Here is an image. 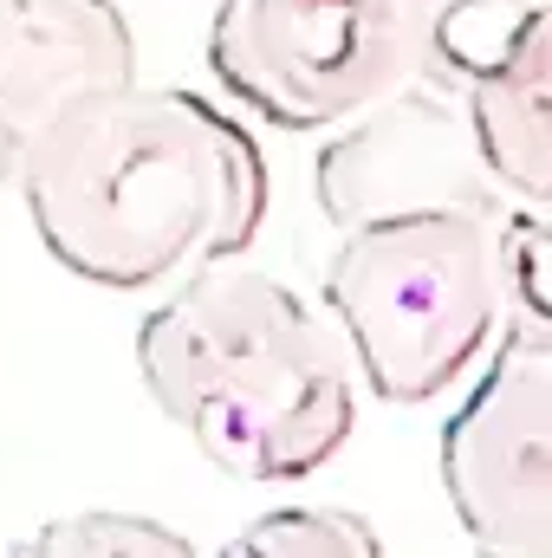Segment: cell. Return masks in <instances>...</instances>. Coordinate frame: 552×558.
Listing matches in <instances>:
<instances>
[{
	"label": "cell",
	"mask_w": 552,
	"mask_h": 558,
	"mask_svg": "<svg viewBox=\"0 0 552 558\" xmlns=\"http://www.w3.org/2000/svg\"><path fill=\"white\" fill-rule=\"evenodd\" d=\"M39 247L85 286L149 292L254 247L274 175L248 124L182 85H118L65 111L13 175Z\"/></svg>",
	"instance_id": "1"
},
{
	"label": "cell",
	"mask_w": 552,
	"mask_h": 558,
	"mask_svg": "<svg viewBox=\"0 0 552 558\" xmlns=\"http://www.w3.org/2000/svg\"><path fill=\"white\" fill-rule=\"evenodd\" d=\"M143 390L202 461L235 481L286 487L319 474L358 422L345 338L267 274L202 267L137 331Z\"/></svg>",
	"instance_id": "2"
},
{
	"label": "cell",
	"mask_w": 552,
	"mask_h": 558,
	"mask_svg": "<svg viewBox=\"0 0 552 558\" xmlns=\"http://www.w3.org/2000/svg\"><path fill=\"white\" fill-rule=\"evenodd\" d=\"M514 215V208H507ZM507 215H397L338 234L325 305L351 371L384 403H429L475 371L507 312Z\"/></svg>",
	"instance_id": "3"
},
{
	"label": "cell",
	"mask_w": 552,
	"mask_h": 558,
	"mask_svg": "<svg viewBox=\"0 0 552 558\" xmlns=\"http://www.w3.org/2000/svg\"><path fill=\"white\" fill-rule=\"evenodd\" d=\"M208 65L274 131H332L422 78L416 0H221Z\"/></svg>",
	"instance_id": "4"
},
{
	"label": "cell",
	"mask_w": 552,
	"mask_h": 558,
	"mask_svg": "<svg viewBox=\"0 0 552 558\" xmlns=\"http://www.w3.org/2000/svg\"><path fill=\"white\" fill-rule=\"evenodd\" d=\"M442 487L481 558H552V325L501 331L442 428Z\"/></svg>",
	"instance_id": "5"
},
{
	"label": "cell",
	"mask_w": 552,
	"mask_h": 558,
	"mask_svg": "<svg viewBox=\"0 0 552 558\" xmlns=\"http://www.w3.org/2000/svg\"><path fill=\"white\" fill-rule=\"evenodd\" d=\"M319 215L351 234L397 215H507L501 182L481 162L475 124L455 92L442 85H404L364 118H351L312 162Z\"/></svg>",
	"instance_id": "6"
},
{
	"label": "cell",
	"mask_w": 552,
	"mask_h": 558,
	"mask_svg": "<svg viewBox=\"0 0 552 558\" xmlns=\"http://www.w3.org/2000/svg\"><path fill=\"white\" fill-rule=\"evenodd\" d=\"M137 78V33L118 0H0V182L65 111Z\"/></svg>",
	"instance_id": "7"
},
{
	"label": "cell",
	"mask_w": 552,
	"mask_h": 558,
	"mask_svg": "<svg viewBox=\"0 0 552 558\" xmlns=\"http://www.w3.org/2000/svg\"><path fill=\"white\" fill-rule=\"evenodd\" d=\"M461 111L501 195L527 208L552 202V0H540L514 26V39L468 78Z\"/></svg>",
	"instance_id": "8"
},
{
	"label": "cell",
	"mask_w": 552,
	"mask_h": 558,
	"mask_svg": "<svg viewBox=\"0 0 552 558\" xmlns=\"http://www.w3.org/2000/svg\"><path fill=\"white\" fill-rule=\"evenodd\" d=\"M540 0H416V39H422V85L468 92V78L514 39V26Z\"/></svg>",
	"instance_id": "9"
},
{
	"label": "cell",
	"mask_w": 552,
	"mask_h": 558,
	"mask_svg": "<svg viewBox=\"0 0 552 558\" xmlns=\"http://www.w3.org/2000/svg\"><path fill=\"white\" fill-rule=\"evenodd\" d=\"M221 558H391L377 526L351 507H267L248 520Z\"/></svg>",
	"instance_id": "10"
},
{
	"label": "cell",
	"mask_w": 552,
	"mask_h": 558,
	"mask_svg": "<svg viewBox=\"0 0 552 558\" xmlns=\"http://www.w3.org/2000/svg\"><path fill=\"white\" fill-rule=\"evenodd\" d=\"M7 558H202L176 526L149 513H65L33 526Z\"/></svg>",
	"instance_id": "11"
},
{
	"label": "cell",
	"mask_w": 552,
	"mask_h": 558,
	"mask_svg": "<svg viewBox=\"0 0 552 558\" xmlns=\"http://www.w3.org/2000/svg\"><path fill=\"white\" fill-rule=\"evenodd\" d=\"M501 267H507V305H514V318L552 325V202L507 215V228H501Z\"/></svg>",
	"instance_id": "12"
}]
</instances>
